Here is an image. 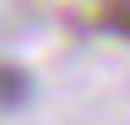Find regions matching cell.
Masks as SVG:
<instances>
[{
	"instance_id": "obj_1",
	"label": "cell",
	"mask_w": 130,
	"mask_h": 125,
	"mask_svg": "<svg viewBox=\"0 0 130 125\" xmlns=\"http://www.w3.org/2000/svg\"><path fill=\"white\" fill-rule=\"evenodd\" d=\"M25 100H30V75H25L20 65L0 60V110H15V105H25Z\"/></svg>"
},
{
	"instance_id": "obj_2",
	"label": "cell",
	"mask_w": 130,
	"mask_h": 125,
	"mask_svg": "<svg viewBox=\"0 0 130 125\" xmlns=\"http://www.w3.org/2000/svg\"><path fill=\"white\" fill-rule=\"evenodd\" d=\"M95 25L120 35V40H130V0H100L95 5Z\"/></svg>"
}]
</instances>
